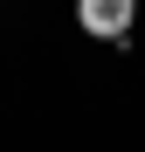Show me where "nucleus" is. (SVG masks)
Wrapping results in <instances>:
<instances>
[{
  "instance_id": "1",
  "label": "nucleus",
  "mask_w": 145,
  "mask_h": 152,
  "mask_svg": "<svg viewBox=\"0 0 145 152\" xmlns=\"http://www.w3.org/2000/svg\"><path fill=\"white\" fill-rule=\"evenodd\" d=\"M131 21H138V0H76V28L111 42V48L131 42Z\"/></svg>"
}]
</instances>
